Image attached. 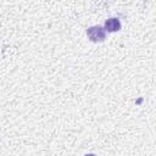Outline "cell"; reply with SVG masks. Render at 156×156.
<instances>
[{"instance_id": "obj_1", "label": "cell", "mask_w": 156, "mask_h": 156, "mask_svg": "<svg viewBox=\"0 0 156 156\" xmlns=\"http://www.w3.org/2000/svg\"><path fill=\"white\" fill-rule=\"evenodd\" d=\"M87 37L93 43H102L106 39V32L101 26H91L87 29Z\"/></svg>"}, {"instance_id": "obj_2", "label": "cell", "mask_w": 156, "mask_h": 156, "mask_svg": "<svg viewBox=\"0 0 156 156\" xmlns=\"http://www.w3.org/2000/svg\"><path fill=\"white\" fill-rule=\"evenodd\" d=\"M121 21L117 18V17H111V18H107L104 23V29L105 32H108V33H113V32H118L121 30Z\"/></svg>"}]
</instances>
